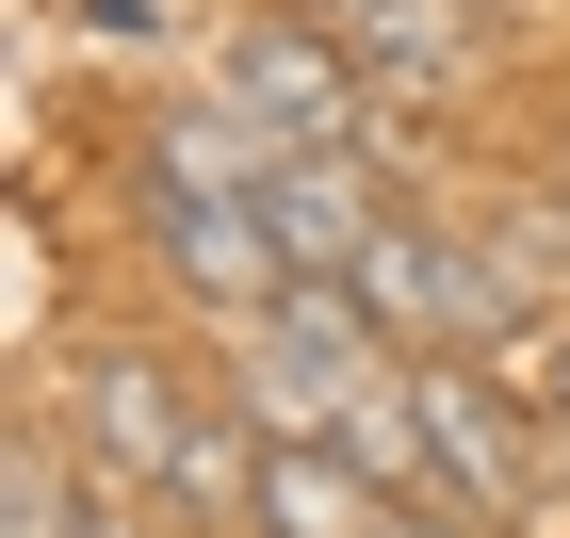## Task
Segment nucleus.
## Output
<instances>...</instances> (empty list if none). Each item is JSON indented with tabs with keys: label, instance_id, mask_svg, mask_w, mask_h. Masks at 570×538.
Segmentation results:
<instances>
[{
	"label": "nucleus",
	"instance_id": "nucleus-9",
	"mask_svg": "<svg viewBox=\"0 0 570 538\" xmlns=\"http://www.w3.org/2000/svg\"><path fill=\"white\" fill-rule=\"evenodd\" d=\"M66 33H98V49H179L196 0H66Z\"/></svg>",
	"mask_w": 570,
	"mask_h": 538
},
{
	"label": "nucleus",
	"instance_id": "nucleus-11",
	"mask_svg": "<svg viewBox=\"0 0 570 538\" xmlns=\"http://www.w3.org/2000/svg\"><path fill=\"white\" fill-rule=\"evenodd\" d=\"M375 538H456V522H440V506H392V522H375Z\"/></svg>",
	"mask_w": 570,
	"mask_h": 538
},
{
	"label": "nucleus",
	"instance_id": "nucleus-8",
	"mask_svg": "<svg viewBox=\"0 0 570 538\" xmlns=\"http://www.w3.org/2000/svg\"><path fill=\"white\" fill-rule=\"evenodd\" d=\"M375 522H392V490H375L343 441H262V506H245V538H375Z\"/></svg>",
	"mask_w": 570,
	"mask_h": 538
},
{
	"label": "nucleus",
	"instance_id": "nucleus-6",
	"mask_svg": "<svg viewBox=\"0 0 570 538\" xmlns=\"http://www.w3.org/2000/svg\"><path fill=\"white\" fill-rule=\"evenodd\" d=\"M0 538H179V522H147V490H115V473H82L66 457V424H17V457H0Z\"/></svg>",
	"mask_w": 570,
	"mask_h": 538
},
{
	"label": "nucleus",
	"instance_id": "nucleus-3",
	"mask_svg": "<svg viewBox=\"0 0 570 538\" xmlns=\"http://www.w3.org/2000/svg\"><path fill=\"white\" fill-rule=\"evenodd\" d=\"M407 392H424V441H440V506L456 522H538L554 490V408L505 392V359H407Z\"/></svg>",
	"mask_w": 570,
	"mask_h": 538
},
{
	"label": "nucleus",
	"instance_id": "nucleus-4",
	"mask_svg": "<svg viewBox=\"0 0 570 538\" xmlns=\"http://www.w3.org/2000/svg\"><path fill=\"white\" fill-rule=\"evenodd\" d=\"M196 408H213V392H196L164 343H115V326H98V343L49 375V424H66V457H82V473H115V490H147V506H164L179 441H196Z\"/></svg>",
	"mask_w": 570,
	"mask_h": 538
},
{
	"label": "nucleus",
	"instance_id": "nucleus-1",
	"mask_svg": "<svg viewBox=\"0 0 570 538\" xmlns=\"http://www.w3.org/2000/svg\"><path fill=\"white\" fill-rule=\"evenodd\" d=\"M392 375H407V343L358 311L343 277H294L277 311L213 326V392L245 408L262 441H343V424H358V392H392Z\"/></svg>",
	"mask_w": 570,
	"mask_h": 538
},
{
	"label": "nucleus",
	"instance_id": "nucleus-10",
	"mask_svg": "<svg viewBox=\"0 0 570 538\" xmlns=\"http://www.w3.org/2000/svg\"><path fill=\"white\" fill-rule=\"evenodd\" d=\"M522 392H538V408H554V424H570V326H554V343L522 359Z\"/></svg>",
	"mask_w": 570,
	"mask_h": 538
},
{
	"label": "nucleus",
	"instance_id": "nucleus-12",
	"mask_svg": "<svg viewBox=\"0 0 570 538\" xmlns=\"http://www.w3.org/2000/svg\"><path fill=\"white\" fill-rule=\"evenodd\" d=\"M554 213H570V164H554Z\"/></svg>",
	"mask_w": 570,
	"mask_h": 538
},
{
	"label": "nucleus",
	"instance_id": "nucleus-7",
	"mask_svg": "<svg viewBox=\"0 0 570 538\" xmlns=\"http://www.w3.org/2000/svg\"><path fill=\"white\" fill-rule=\"evenodd\" d=\"M277 164H294V147H277L262 115H228V98H164V115H131V179H164V196H262Z\"/></svg>",
	"mask_w": 570,
	"mask_h": 538
},
{
	"label": "nucleus",
	"instance_id": "nucleus-2",
	"mask_svg": "<svg viewBox=\"0 0 570 538\" xmlns=\"http://www.w3.org/2000/svg\"><path fill=\"white\" fill-rule=\"evenodd\" d=\"M196 66H213V98H228V115H262L277 147H392V82H375L326 17H294V0L213 17V33H196Z\"/></svg>",
	"mask_w": 570,
	"mask_h": 538
},
{
	"label": "nucleus",
	"instance_id": "nucleus-5",
	"mask_svg": "<svg viewBox=\"0 0 570 538\" xmlns=\"http://www.w3.org/2000/svg\"><path fill=\"white\" fill-rule=\"evenodd\" d=\"M262 213H277V245H294L309 277H343L407 196H392V147H294V164L262 179Z\"/></svg>",
	"mask_w": 570,
	"mask_h": 538
}]
</instances>
